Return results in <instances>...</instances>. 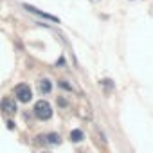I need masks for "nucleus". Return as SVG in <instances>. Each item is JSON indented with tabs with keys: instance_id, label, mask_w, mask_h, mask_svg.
I'll return each instance as SVG.
<instances>
[{
	"instance_id": "nucleus-1",
	"label": "nucleus",
	"mask_w": 153,
	"mask_h": 153,
	"mask_svg": "<svg viewBox=\"0 0 153 153\" xmlns=\"http://www.w3.org/2000/svg\"><path fill=\"white\" fill-rule=\"evenodd\" d=\"M34 115L40 119V121H49L51 117H52V108H51V105L47 103V101H36V105H34Z\"/></svg>"
},
{
	"instance_id": "nucleus-2",
	"label": "nucleus",
	"mask_w": 153,
	"mask_h": 153,
	"mask_svg": "<svg viewBox=\"0 0 153 153\" xmlns=\"http://www.w3.org/2000/svg\"><path fill=\"white\" fill-rule=\"evenodd\" d=\"M15 97H16V101H20V103H29L31 97H33V92H31L29 85H25V83L16 85V87H15Z\"/></svg>"
},
{
	"instance_id": "nucleus-3",
	"label": "nucleus",
	"mask_w": 153,
	"mask_h": 153,
	"mask_svg": "<svg viewBox=\"0 0 153 153\" xmlns=\"http://www.w3.org/2000/svg\"><path fill=\"white\" fill-rule=\"evenodd\" d=\"M22 6H24V9H27V11L33 13V15H38V16H42V18H45V20L54 22V24H59V18H58V16H52V15H49V13H45V11H42V9H36V7L29 6V4H22Z\"/></svg>"
},
{
	"instance_id": "nucleus-4",
	"label": "nucleus",
	"mask_w": 153,
	"mask_h": 153,
	"mask_svg": "<svg viewBox=\"0 0 153 153\" xmlns=\"http://www.w3.org/2000/svg\"><path fill=\"white\" fill-rule=\"evenodd\" d=\"M2 110H4V112H9V114H15V112H16L15 99H13V97H4V99H2Z\"/></svg>"
},
{
	"instance_id": "nucleus-5",
	"label": "nucleus",
	"mask_w": 153,
	"mask_h": 153,
	"mask_svg": "<svg viewBox=\"0 0 153 153\" xmlns=\"http://www.w3.org/2000/svg\"><path fill=\"white\" fill-rule=\"evenodd\" d=\"M38 88H40L42 94H49V92L52 90V83H51V79H47V78L40 79V81H38Z\"/></svg>"
},
{
	"instance_id": "nucleus-6",
	"label": "nucleus",
	"mask_w": 153,
	"mask_h": 153,
	"mask_svg": "<svg viewBox=\"0 0 153 153\" xmlns=\"http://www.w3.org/2000/svg\"><path fill=\"white\" fill-rule=\"evenodd\" d=\"M70 140H72V142L83 140V131H81V130H72V131H70Z\"/></svg>"
},
{
	"instance_id": "nucleus-7",
	"label": "nucleus",
	"mask_w": 153,
	"mask_h": 153,
	"mask_svg": "<svg viewBox=\"0 0 153 153\" xmlns=\"http://www.w3.org/2000/svg\"><path fill=\"white\" fill-rule=\"evenodd\" d=\"M47 142H51V144H59V135H58V133H49V135H47Z\"/></svg>"
},
{
	"instance_id": "nucleus-8",
	"label": "nucleus",
	"mask_w": 153,
	"mask_h": 153,
	"mask_svg": "<svg viewBox=\"0 0 153 153\" xmlns=\"http://www.w3.org/2000/svg\"><path fill=\"white\" fill-rule=\"evenodd\" d=\"M59 87H61V88H67V90H72V87H70V85H68L67 81H63V79L59 81Z\"/></svg>"
}]
</instances>
